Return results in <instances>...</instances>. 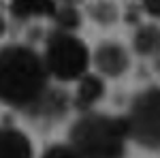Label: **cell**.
Listing matches in <instances>:
<instances>
[{"label":"cell","mask_w":160,"mask_h":158,"mask_svg":"<svg viewBox=\"0 0 160 158\" xmlns=\"http://www.w3.org/2000/svg\"><path fill=\"white\" fill-rule=\"evenodd\" d=\"M49 90V73L30 45H4L0 49V103L26 113Z\"/></svg>","instance_id":"1"},{"label":"cell","mask_w":160,"mask_h":158,"mask_svg":"<svg viewBox=\"0 0 160 158\" xmlns=\"http://www.w3.org/2000/svg\"><path fill=\"white\" fill-rule=\"evenodd\" d=\"M126 118L86 111L68 130V143L81 158H124L128 141Z\"/></svg>","instance_id":"2"},{"label":"cell","mask_w":160,"mask_h":158,"mask_svg":"<svg viewBox=\"0 0 160 158\" xmlns=\"http://www.w3.org/2000/svg\"><path fill=\"white\" fill-rule=\"evenodd\" d=\"M43 62L49 77L58 81H75L83 73H88V66L92 62L88 45L68 30H51L45 37V51Z\"/></svg>","instance_id":"3"},{"label":"cell","mask_w":160,"mask_h":158,"mask_svg":"<svg viewBox=\"0 0 160 158\" xmlns=\"http://www.w3.org/2000/svg\"><path fill=\"white\" fill-rule=\"evenodd\" d=\"M128 137L145 150H160V85H149L135 94L128 113Z\"/></svg>","instance_id":"4"},{"label":"cell","mask_w":160,"mask_h":158,"mask_svg":"<svg viewBox=\"0 0 160 158\" xmlns=\"http://www.w3.org/2000/svg\"><path fill=\"white\" fill-rule=\"evenodd\" d=\"M96 71L105 77H120L130 66V54L118 41H102L92 56Z\"/></svg>","instance_id":"5"},{"label":"cell","mask_w":160,"mask_h":158,"mask_svg":"<svg viewBox=\"0 0 160 158\" xmlns=\"http://www.w3.org/2000/svg\"><path fill=\"white\" fill-rule=\"evenodd\" d=\"M0 158H34L32 141L13 126H0Z\"/></svg>","instance_id":"6"},{"label":"cell","mask_w":160,"mask_h":158,"mask_svg":"<svg viewBox=\"0 0 160 158\" xmlns=\"http://www.w3.org/2000/svg\"><path fill=\"white\" fill-rule=\"evenodd\" d=\"M105 81L100 75L94 73H83L79 77V85H77V92H75V107L79 111H90L100 98L105 96Z\"/></svg>","instance_id":"7"},{"label":"cell","mask_w":160,"mask_h":158,"mask_svg":"<svg viewBox=\"0 0 160 158\" xmlns=\"http://www.w3.org/2000/svg\"><path fill=\"white\" fill-rule=\"evenodd\" d=\"M68 109V94L58 88H49L45 96L37 103V107L30 111L28 115L32 118H45V120H58L62 118Z\"/></svg>","instance_id":"8"},{"label":"cell","mask_w":160,"mask_h":158,"mask_svg":"<svg viewBox=\"0 0 160 158\" xmlns=\"http://www.w3.org/2000/svg\"><path fill=\"white\" fill-rule=\"evenodd\" d=\"M58 0H11V15L19 22H30L38 17H51Z\"/></svg>","instance_id":"9"},{"label":"cell","mask_w":160,"mask_h":158,"mask_svg":"<svg viewBox=\"0 0 160 158\" xmlns=\"http://www.w3.org/2000/svg\"><path fill=\"white\" fill-rule=\"evenodd\" d=\"M132 49L137 56L154 58L160 54V26L156 24H141L137 26L132 34Z\"/></svg>","instance_id":"10"},{"label":"cell","mask_w":160,"mask_h":158,"mask_svg":"<svg viewBox=\"0 0 160 158\" xmlns=\"http://www.w3.org/2000/svg\"><path fill=\"white\" fill-rule=\"evenodd\" d=\"M51 19H53V24H56L58 30L75 32L81 26V13L77 11V7H73V4H60V7H56Z\"/></svg>","instance_id":"11"},{"label":"cell","mask_w":160,"mask_h":158,"mask_svg":"<svg viewBox=\"0 0 160 158\" xmlns=\"http://www.w3.org/2000/svg\"><path fill=\"white\" fill-rule=\"evenodd\" d=\"M88 13L100 26H111L120 19V11H118V7L111 0H96V2H92L88 7Z\"/></svg>","instance_id":"12"},{"label":"cell","mask_w":160,"mask_h":158,"mask_svg":"<svg viewBox=\"0 0 160 158\" xmlns=\"http://www.w3.org/2000/svg\"><path fill=\"white\" fill-rule=\"evenodd\" d=\"M41 158H81V154L71 143H51Z\"/></svg>","instance_id":"13"},{"label":"cell","mask_w":160,"mask_h":158,"mask_svg":"<svg viewBox=\"0 0 160 158\" xmlns=\"http://www.w3.org/2000/svg\"><path fill=\"white\" fill-rule=\"evenodd\" d=\"M141 7L149 17L160 19V0H141Z\"/></svg>","instance_id":"14"},{"label":"cell","mask_w":160,"mask_h":158,"mask_svg":"<svg viewBox=\"0 0 160 158\" xmlns=\"http://www.w3.org/2000/svg\"><path fill=\"white\" fill-rule=\"evenodd\" d=\"M7 34V19H4V15L0 13V38Z\"/></svg>","instance_id":"15"},{"label":"cell","mask_w":160,"mask_h":158,"mask_svg":"<svg viewBox=\"0 0 160 158\" xmlns=\"http://www.w3.org/2000/svg\"><path fill=\"white\" fill-rule=\"evenodd\" d=\"M60 4H73V7H77V4H81L83 0H58Z\"/></svg>","instance_id":"16"}]
</instances>
